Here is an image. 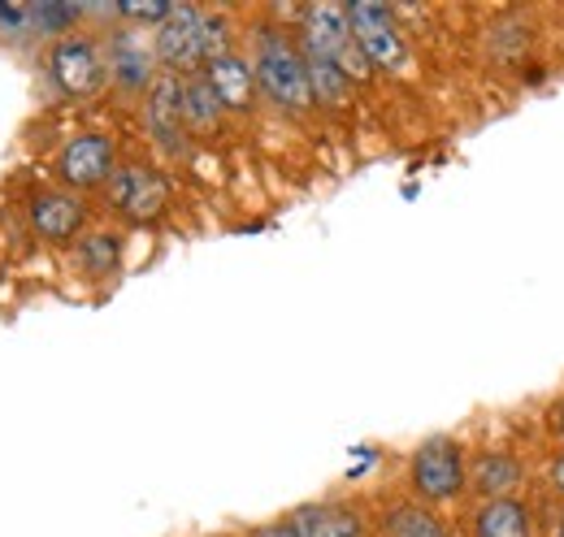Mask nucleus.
<instances>
[{"label":"nucleus","instance_id":"1","mask_svg":"<svg viewBox=\"0 0 564 537\" xmlns=\"http://www.w3.org/2000/svg\"><path fill=\"white\" fill-rule=\"evenodd\" d=\"M257 83L270 91V100H279L282 109H308L313 105L308 66L279 31H261V40H257Z\"/></svg>","mask_w":564,"mask_h":537},{"label":"nucleus","instance_id":"2","mask_svg":"<svg viewBox=\"0 0 564 537\" xmlns=\"http://www.w3.org/2000/svg\"><path fill=\"white\" fill-rule=\"evenodd\" d=\"M348 22H352V40L365 62H373V66L382 69L404 66V35H400V26H395L387 4L356 0L352 9H348Z\"/></svg>","mask_w":564,"mask_h":537},{"label":"nucleus","instance_id":"3","mask_svg":"<svg viewBox=\"0 0 564 537\" xmlns=\"http://www.w3.org/2000/svg\"><path fill=\"white\" fill-rule=\"evenodd\" d=\"M413 490L430 498V503H443V498H456L465 490V456L452 438H430L417 447L413 456Z\"/></svg>","mask_w":564,"mask_h":537},{"label":"nucleus","instance_id":"4","mask_svg":"<svg viewBox=\"0 0 564 537\" xmlns=\"http://www.w3.org/2000/svg\"><path fill=\"white\" fill-rule=\"evenodd\" d=\"M304 48L317 53V57H330L348 69V78H356V62L365 66L360 48L352 40V22H348V9L339 4H313L308 9V22H304Z\"/></svg>","mask_w":564,"mask_h":537},{"label":"nucleus","instance_id":"5","mask_svg":"<svg viewBox=\"0 0 564 537\" xmlns=\"http://www.w3.org/2000/svg\"><path fill=\"white\" fill-rule=\"evenodd\" d=\"M200 26H205V13L192 9V4H174L170 18L156 26V57L174 69H192L205 62V44H200Z\"/></svg>","mask_w":564,"mask_h":537},{"label":"nucleus","instance_id":"6","mask_svg":"<svg viewBox=\"0 0 564 537\" xmlns=\"http://www.w3.org/2000/svg\"><path fill=\"white\" fill-rule=\"evenodd\" d=\"M53 78H57V87H62V91H70V96H87V91H96V87H100V78H105V62H100L96 44H91V40H83V35H66V40H57V48H53Z\"/></svg>","mask_w":564,"mask_h":537},{"label":"nucleus","instance_id":"7","mask_svg":"<svg viewBox=\"0 0 564 537\" xmlns=\"http://www.w3.org/2000/svg\"><path fill=\"white\" fill-rule=\"evenodd\" d=\"M109 169H113V147L105 134H78L62 152V178L70 187H96L109 178Z\"/></svg>","mask_w":564,"mask_h":537},{"label":"nucleus","instance_id":"8","mask_svg":"<svg viewBox=\"0 0 564 537\" xmlns=\"http://www.w3.org/2000/svg\"><path fill=\"white\" fill-rule=\"evenodd\" d=\"M113 204H118L127 217L148 221V217H156L161 204H165V183H161L152 169L131 165V169H122V174L113 178Z\"/></svg>","mask_w":564,"mask_h":537},{"label":"nucleus","instance_id":"9","mask_svg":"<svg viewBox=\"0 0 564 537\" xmlns=\"http://www.w3.org/2000/svg\"><path fill=\"white\" fill-rule=\"evenodd\" d=\"M295 537H360L365 525L352 507L344 503H308V507H295L291 520H286Z\"/></svg>","mask_w":564,"mask_h":537},{"label":"nucleus","instance_id":"10","mask_svg":"<svg viewBox=\"0 0 564 537\" xmlns=\"http://www.w3.org/2000/svg\"><path fill=\"white\" fill-rule=\"evenodd\" d=\"M148 127L152 134L174 152L178 143H183V83L178 78H161L156 87H152V96H148Z\"/></svg>","mask_w":564,"mask_h":537},{"label":"nucleus","instance_id":"11","mask_svg":"<svg viewBox=\"0 0 564 537\" xmlns=\"http://www.w3.org/2000/svg\"><path fill=\"white\" fill-rule=\"evenodd\" d=\"M209 87L213 96L221 100V109H248L252 105V69L243 66L235 53H226V57H217V62H209Z\"/></svg>","mask_w":564,"mask_h":537},{"label":"nucleus","instance_id":"12","mask_svg":"<svg viewBox=\"0 0 564 537\" xmlns=\"http://www.w3.org/2000/svg\"><path fill=\"white\" fill-rule=\"evenodd\" d=\"M31 221L44 239H70L74 230L83 226V204L74 196H62V191H44L31 204Z\"/></svg>","mask_w":564,"mask_h":537},{"label":"nucleus","instance_id":"13","mask_svg":"<svg viewBox=\"0 0 564 537\" xmlns=\"http://www.w3.org/2000/svg\"><path fill=\"white\" fill-rule=\"evenodd\" d=\"M474 537H530V512L517 498H491L474 516Z\"/></svg>","mask_w":564,"mask_h":537},{"label":"nucleus","instance_id":"14","mask_svg":"<svg viewBox=\"0 0 564 537\" xmlns=\"http://www.w3.org/2000/svg\"><path fill=\"white\" fill-rule=\"evenodd\" d=\"M152 53L140 35H118L113 40V78L127 87H143L152 78Z\"/></svg>","mask_w":564,"mask_h":537},{"label":"nucleus","instance_id":"15","mask_svg":"<svg viewBox=\"0 0 564 537\" xmlns=\"http://www.w3.org/2000/svg\"><path fill=\"white\" fill-rule=\"evenodd\" d=\"M382 534L387 537H447V525L417 503H404V507H391L387 520H382Z\"/></svg>","mask_w":564,"mask_h":537},{"label":"nucleus","instance_id":"16","mask_svg":"<svg viewBox=\"0 0 564 537\" xmlns=\"http://www.w3.org/2000/svg\"><path fill=\"white\" fill-rule=\"evenodd\" d=\"M304 66H308V87H313V100L322 105H339L348 96V69L330 57H317L304 48Z\"/></svg>","mask_w":564,"mask_h":537},{"label":"nucleus","instance_id":"17","mask_svg":"<svg viewBox=\"0 0 564 537\" xmlns=\"http://www.w3.org/2000/svg\"><path fill=\"white\" fill-rule=\"evenodd\" d=\"M221 118V100L213 96L209 78H187L183 83V122L196 131H213Z\"/></svg>","mask_w":564,"mask_h":537},{"label":"nucleus","instance_id":"18","mask_svg":"<svg viewBox=\"0 0 564 537\" xmlns=\"http://www.w3.org/2000/svg\"><path fill=\"white\" fill-rule=\"evenodd\" d=\"M517 476H521V469H517L508 456H487V460L478 464V485H482L491 498H508V490L517 485Z\"/></svg>","mask_w":564,"mask_h":537},{"label":"nucleus","instance_id":"19","mask_svg":"<svg viewBox=\"0 0 564 537\" xmlns=\"http://www.w3.org/2000/svg\"><path fill=\"white\" fill-rule=\"evenodd\" d=\"M74 13H78V9H70V4H66V9H62V4H31V9H26V18H31L40 31H62L66 22H74Z\"/></svg>","mask_w":564,"mask_h":537},{"label":"nucleus","instance_id":"20","mask_svg":"<svg viewBox=\"0 0 564 537\" xmlns=\"http://www.w3.org/2000/svg\"><path fill=\"white\" fill-rule=\"evenodd\" d=\"M118 9H122L127 18H135V22H156V26H161L174 4H165V0H127V4H118Z\"/></svg>","mask_w":564,"mask_h":537},{"label":"nucleus","instance_id":"21","mask_svg":"<svg viewBox=\"0 0 564 537\" xmlns=\"http://www.w3.org/2000/svg\"><path fill=\"white\" fill-rule=\"evenodd\" d=\"M83 261L91 268H109L118 261V243L109 239V234H100V239H91V243H83Z\"/></svg>","mask_w":564,"mask_h":537},{"label":"nucleus","instance_id":"22","mask_svg":"<svg viewBox=\"0 0 564 537\" xmlns=\"http://www.w3.org/2000/svg\"><path fill=\"white\" fill-rule=\"evenodd\" d=\"M0 22H4V26H26L31 18H26V9H4V4H0Z\"/></svg>","mask_w":564,"mask_h":537},{"label":"nucleus","instance_id":"23","mask_svg":"<svg viewBox=\"0 0 564 537\" xmlns=\"http://www.w3.org/2000/svg\"><path fill=\"white\" fill-rule=\"evenodd\" d=\"M252 537H295V529L291 525H265V529H257Z\"/></svg>","mask_w":564,"mask_h":537},{"label":"nucleus","instance_id":"24","mask_svg":"<svg viewBox=\"0 0 564 537\" xmlns=\"http://www.w3.org/2000/svg\"><path fill=\"white\" fill-rule=\"evenodd\" d=\"M552 481H556V490L564 494V456L556 460V464H552Z\"/></svg>","mask_w":564,"mask_h":537},{"label":"nucleus","instance_id":"25","mask_svg":"<svg viewBox=\"0 0 564 537\" xmlns=\"http://www.w3.org/2000/svg\"><path fill=\"white\" fill-rule=\"evenodd\" d=\"M556 429L564 434V403H561V412H556Z\"/></svg>","mask_w":564,"mask_h":537}]
</instances>
